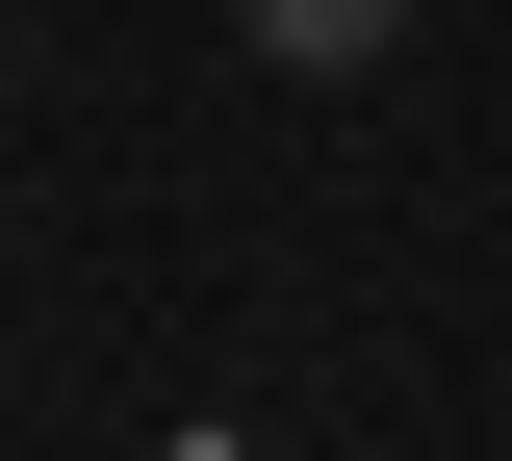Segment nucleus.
I'll use <instances>...</instances> for the list:
<instances>
[{
    "label": "nucleus",
    "mask_w": 512,
    "mask_h": 461,
    "mask_svg": "<svg viewBox=\"0 0 512 461\" xmlns=\"http://www.w3.org/2000/svg\"><path fill=\"white\" fill-rule=\"evenodd\" d=\"M231 26H256V52H282V77H359L384 26H410V0H231Z\"/></svg>",
    "instance_id": "nucleus-1"
}]
</instances>
